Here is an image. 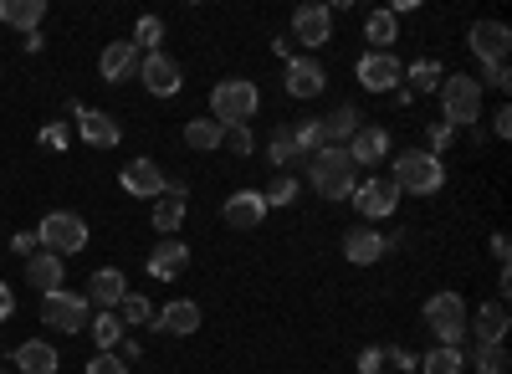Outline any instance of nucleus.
I'll list each match as a JSON object with an SVG mask.
<instances>
[{
    "label": "nucleus",
    "mask_w": 512,
    "mask_h": 374,
    "mask_svg": "<svg viewBox=\"0 0 512 374\" xmlns=\"http://www.w3.org/2000/svg\"><path fill=\"white\" fill-rule=\"evenodd\" d=\"M507 303H482V313H466V334H472L477 344H502L507 339Z\"/></svg>",
    "instance_id": "16"
},
{
    "label": "nucleus",
    "mask_w": 512,
    "mask_h": 374,
    "mask_svg": "<svg viewBox=\"0 0 512 374\" xmlns=\"http://www.w3.org/2000/svg\"><path fill=\"white\" fill-rule=\"evenodd\" d=\"M492 257H497V272H507V267H512V241H507L502 231L492 236Z\"/></svg>",
    "instance_id": "44"
},
{
    "label": "nucleus",
    "mask_w": 512,
    "mask_h": 374,
    "mask_svg": "<svg viewBox=\"0 0 512 374\" xmlns=\"http://www.w3.org/2000/svg\"><path fill=\"white\" fill-rule=\"evenodd\" d=\"M72 118H77V134H82L88 149H118V139H123L118 118H108V113H98L88 103H72Z\"/></svg>",
    "instance_id": "10"
},
{
    "label": "nucleus",
    "mask_w": 512,
    "mask_h": 374,
    "mask_svg": "<svg viewBox=\"0 0 512 374\" xmlns=\"http://www.w3.org/2000/svg\"><path fill=\"white\" fill-rule=\"evenodd\" d=\"M425 139H431V149H451V144H456V129H451L446 118H436V123H431V134H425Z\"/></svg>",
    "instance_id": "41"
},
{
    "label": "nucleus",
    "mask_w": 512,
    "mask_h": 374,
    "mask_svg": "<svg viewBox=\"0 0 512 374\" xmlns=\"http://www.w3.org/2000/svg\"><path fill=\"white\" fill-rule=\"evenodd\" d=\"M333 36V11L328 6H297L292 11V41H303V47H323Z\"/></svg>",
    "instance_id": "15"
},
{
    "label": "nucleus",
    "mask_w": 512,
    "mask_h": 374,
    "mask_svg": "<svg viewBox=\"0 0 512 374\" xmlns=\"http://www.w3.org/2000/svg\"><path fill=\"white\" fill-rule=\"evenodd\" d=\"M390 185L410 190V195H436V190H446V164L431 149H410V154L395 159V180Z\"/></svg>",
    "instance_id": "4"
},
{
    "label": "nucleus",
    "mask_w": 512,
    "mask_h": 374,
    "mask_svg": "<svg viewBox=\"0 0 512 374\" xmlns=\"http://www.w3.org/2000/svg\"><path fill=\"white\" fill-rule=\"evenodd\" d=\"M118 185L134 195V200H159V195H164V170H159L154 159H128L123 175H118Z\"/></svg>",
    "instance_id": "13"
},
{
    "label": "nucleus",
    "mask_w": 512,
    "mask_h": 374,
    "mask_svg": "<svg viewBox=\"0 0 512 374\" xmlns=\"http://www.w3.org/2000/svg\"><path fill=\"white\" fill-rule=\"evenodd\" d=\"M11 313H16V293H11V287H6V282H0V323H6Z\"/></svg>",
    "instance_id": "50"
},
{
    "label": "nucleus",
    "mask_w": 512,
    "mask_h": 374,
    "mask_svg": "<svg viewBox=\"0 0 512 374\" xmlns=\"http://www.w3.org/2000/svg\"><path fill=\"white\" fill-rule=\"evenodd\" d=\"M482 77H487V82H492V88H502V93H507V88H512V72H507V62H502V67H487V72H482Z\"/></svg>",
    "instance_id": "49"
},
{
    "label": "nucleus",
    "mask_w": 512,
    "mask_h": 374,
    "mask_svg": "<svg viewBox=\"0 0 512 374\" xmlns=\"http://www.w3.org/2000/svg\"><path fill=\"white\" fill-rule=\"evenodd\" d=\"M226 144H231L236 154H251V149H256V139H251V129H226Z\"/></svg>",
    "instance_id": "47"
},
{
    "label": "nucleus",
    "mask_w": 512,
    "mask_h": 374,
    "mask_svg": "<svg viewBox=\"0 0 512 374\" xmlns=\"http://www.w3.org/2000/svg\"><path fill=\"white\" fill-rule=\"evenodd\" d=\"M21 47H26V57H36L41 47H47V36H41V31H26V36H21Z\"/></svg>",
    "instance_id": "51"
},
{
    "label": "nucleus",
    "mask_w": 512,
    "mask_h": 374,
    "mask_svg": "<svg viewBox=\"0 0 512 374\" xmlns=\"http://www.w3.org/2000/svg\"><path fill=\"white\" fill-rule=\"evenodd\" d=\"M26 282L36 287L41 298H47V293H62V257H52V252L26 257Z\"/></svg>",
    "instance_id": "24"
},
{
    "label": "nucleus",
    "mask_w": 512,
    "mask_h": 374,
    "mask_svg": "<svg viewBox=\"0 0 512 374\" xmlns=\"http://www.w3.org/2000/svg\"><path fill=\"white\" fill-rule=\"evenodd\" d=\"M384 364H395V369H415V364H420V354H410V349H400V344H395V349H384Z\"/></svg>",
    "instance_id": "45"
},
{
    "label": "nucleus",
    "mask_w": 512,
    "mask_h": 374,
    "mask_svg": "<svg viewBox=\"0 0 512 374\" xmlns=\"http://www.w3.org/2000/svg\"><path fill=\"white\" fill-rule=\"evenodd\" d=\"M11 252L16 257H36V231H16L11 236Z\"/></svg>",
    "instance_id": "46"
},
{
    "label": "nucleus",
    "mask_w": 512,
    "mask_h": 374,
    "mask_svg": "<svg viewBox=\"0 0 512 374\" xmlns=\"http://www.w3.org/2000/svg\"><path fill=\"white\" fill-rule=\"evenodd\" d=\"M323 123V144H349L354 134H359V108L354 103H338L328 118H318Z\"/></svg>",
    "instance_id": "27"
},
{
    "label": "nucleus",
    "mask_w": 512,
    "mask_h": 374,
    "mask_svg": "<svg viewBox=\"0 0 512 374\" xmlns=\"http://www.w3.org/2000/svg\"><path fill=\"white\" fill-rule=\"evenodd\" d=\"M98 72H103V82H128V77H139V52H134V41H113V47H103Z\"/></svg>",
    "instance_id": "23"
},
{
    "label": "nucleus",
    "mask_w": 512,
    "mask_h": 374,
    "mask_svg": "<svg viewBox=\"0 0 512 374\" xmlns=\"http://www.w3.org/2000/svg\"><path fill=\"white\" fill-rule=\"evenodd\" d=\"M128 41H134V52H139V57L159 52V41H164V21H159V16H139V21H134V36H128Z\"/></svg>",
    "instance_id": "34"
},
{
    "label": "nucleus",
    "mask_w": 512,
    "mask_h": 374,
    "mask_svg": "<svg viewBox=\"0 0 512 374\" xmlns=\"http://www.w3.org/2000/svg\"><path fill=\"white\" fill-rule=\"evenodd\" d=\"M226 221L236 226V231H256L267 221V200H262V190H236L231 200H226Z\"/></svg>",
    "instance_id": "21"
},
{
    "label": "nucleus",
    "mask_w": 512,
    "mask_h": 374,
    "mask_svg": "<svg viewBox=\"0 0 512 374\" xmlns=\"http://www.w3.org/2000/svg\"><path fill=\"white\" fill-rule=\"evenodd\" d=\"M11 359H16V369H21V374H57V364H62V359H57V349H52V344H41V339L16 344V354H11Z\"/></svg>",
    "instance_id": "26"
},
{
    "label": "nucleus",
    "mask_w": 512,
    "mask_h": 374,
    "mask_svg": "<svg viewBox=\"0 0 512 374\" xmlns=\"http://www.w3.org/2000/svg\"><path fill=\"white\" fill-rule=\"evenodd\" d=\"M507 344H477V374H507Z\"/></svg>",
    "instance_id": "38"
},
{
    "label": "nucleus",
    "mask_w": 512,
    "mask_h": 374,
    "mask_svg": "<svg viewBox=\"0 0 512 374\" xmlns=\"http://www.w3.org/2000/svg\"><path fill=\"white\" fill-rule=\"evenodd\" d=\"M349 200L359 205L364 221H390V216L400 211V190H395L390 180H364V185H354Z\"/></svg>",
    "instance_id": "11"
},
{
    "label": "nucleus",
    "mask_w": 512,
    "mask_h": 374,
    "mask_svg": "<svg viewBox=\"0 0 512 374\" xmlns=\"http://www.w3.org/2000/svg\"><path fill=\"white\" fill-rule=\"evenodd\" d=\"M113 313L123 318V328H128V323H134V328H139V323H154V308H149V298H139V293H123V303H118Z\"/></svg>",
    "instance_id": "36"
},
{
    "label": "nucleus",
    "mask_w": 512,
    "mask_h": 374,
    "mask_svg": "<svg viewBox=\"0 0 512 374\" xmlns=\"http://www.w3.org/2000/svg\"><path fill=\"white\" fill-rule=\"evenodd\" d=\"M384 252H390V241H384L379 231H359V226H354V231L344 236V257H349L354 267H369V262H379Z\"/></svg>",
    "instance_id": "25"
},
{
    "label": "nucleus",
    "mask_w": 512,
    "mask_h": 374,
    "mask_svg": "<svg viewBox=\"0 0 512 374\" xmlns=\"http://www.w3.org/2000/svg\"><path fill=\"white\" fill-rule=\"evenodd\" d=\"M88 328H93V339H98V354H113V349L128 339L118 313H93V323H88Z\"/></svg>",
    "instance_id": "32"
},
{
    "label": "nucleus",
    "mask_w": 512,
    "mask_h": 374,
    "mask_svg": "<svg viewBox=\"0 0 512 374\" xmlns=\"http://www.w3.org/2000/svg\"><path fill=\"white\" fill-rule=\"evenodd\" d=\"M185 267H190V246H185L180 236H164V241H154V252H149V277H159V282H175V277H185Z\"/></svg>",
    "instance_id": "14"
},
{
    "label": "nucleus",
    "mask_w": 512,
    "mask_h": 374,
    "mask_svg": "<svg viewBox=\"0 0 512 374\" xmlns=\"http://www.w3.org/2000/svg\"><path fill=\"white\" fill-rule=\"evenodd\" d=\"M139 82H144L154 98H175L185 88V67L169 57V52H149V57H139Z\"/></svg>",
    "instance_id": "9"
},
{
    "label": "nucleus",
    "mask_w": 512,
    "mask_h": 374,
    "mask_svg": "<svg viewBox=\"0 0 512 374\" xmlns=\"http://www.w3.org/2000/svg\"><path fill=\"white\" fill-rule=\"evenodd\" d=\"M185 144L200 149V154H205V149H221V144H226V129H221L216 118H190V123H185Z\"/></svg>",
    "instance_id": "29"
},
{
    "label": "nucleus",
    "mask_w": 512,
    "mask_h": 374,
    "mask_svg": "<svg viewBox=\"0 0 512 374\" xmlns=\"http://www.w3.org/2000/svg\"><path fill=\"white\" fill-rule=\"evenodd\" d=\"M88 374H128V364H123L118 354H93V364H88Z\"/></svg>",
    "instance_id": "42"
},
{
    "label": "nucleus",
    "mask_w": 512,
    "mask_h": 374,
    "mask_svg": "<svg viewBox=\"0 0 512 374\" xmlns=\"http://www.w3.org/2000/svg\"><path fill=\"white\" fill-rule=\"evenodd\" d=\"M344 149H349V159H354V164H384L395 144H390V129H379V123H369V129H359Z\"/></svg>",
    "instance_id": "18"
},
{
    "label": "nucleus",
    "mask_w": 512,
    "mask_h": 374,
    "mask_svg": "<svg viewBox=\"0 0 512 374\" xmlns=\"http://www.w3.org/2000/svg\"><path fill=\"white\" fill-rule=\"evenodd\" d=\"M36 246L41 252H52V257H72L88 246V221L72 216V211H52V216H41L36 226Z\"/></svg>",
    "instance_id": "5"
},
{
    "label": "nucleus",
    "mask_w": 512,
    "mask_h": 374,
    "mask_svg": "<svg viewBox=\"0 0 512 374\" xmlns=\"http://www.w3.org/2000/svg\"><path fill=\"white\" fill-rule=\"evenodd\" d=\"M292 144H297V154H318V149H323V123H318V118L292 123Z\"/></svg>",
    "instance_id": "35"
},
{
    "label": "nucleus",
    "mask_w": 512,
    "mask_h": 374,
    "mask_svg": "<svg viewBox=\"0 0 512 374\" xmlns=\"http://www.w3.org/2000/svg\"><path fill=\"white\" fill-rule=\"evenodd\" d=\"M425 328L436 334V344L461 349V339H466V298H461V293L425 298Z\"/></svg>",
    "instance_id": "6"
},
{
    "label": "nucleus",
    "mask_w": 512,
    "mask_h": 374,
    "mask_svg": "<svg viewBox=\"0 0 512 374\" xmlns=\"http://www.w3.org/2000/svg\"><path fill=\"white\" fill-rule=\"evenodd\" d=\"M492 134H497V139H512V108H507V103L492 113Z\"/></svg>",
    "instance_id": "48"
},
{
    "label": "nucleus",
    "mask_w": 512,
    "mask_h": 374,
    "mask_svg": "<svg viewBox=\"0 0 512 374\" xmlns=\"http://www.w3.org/2000/svg\"><path fill=\"white\" fill-rule=\"evenodd\" d=\"M420 374H461L466 369V354L461 349H446V344H436L431 354H420V364H415Z\"/></svg>",
    "instance_id": "30"
},
{
    "label": "nucleus",
    "mask_w": 512,
    "mask_h": 374,
    "mask_svg": "<svg viewBox=\"0 0 512 374\" xmlns=\"http://www.w3.org/2000/svg\"><path fill=\"white\" fill-rule=\"evenodd\" d=\"M267 159H272V170H287L292 159H303V154H297V144H292V129H277V134H272Z\"/></svg>",
    "instance_id": "37"
},
{
    "label": "nucleus",
    "mask_w": 512,
    "mask_h": 374,
    "mask_svg": "<svg viewBox=\"0 0 512 374\" xmlns=\"http://www.w3.org/2000/svg\"><path fill=\"white\" fill-rule=\"evenodd\" d=\"M154 328H159V334L185 339V334H195V328H200V308H195L190 298H175V303H164V308L154 313Z\"/></svg>",
    "instance_id": "22"
},
{
    "label": "nucleus",
    "mask_w": 512,
    "mask_h": 374,
    "mask_svg": "<svg viewBox=\"0 0 512 374\" xmlns=\"http://www.w3.org/2000/svg\"><path fill=\"white\" fill-rule=\"evenodd\" d=\"M364 36L374 41V52H390V41L400 36V21H395L390 11H369V16H364Z\"/></svg>",
    "instance_id": "31"
},
{
    "label": "nucleus",
    "mask_w": 512,
    "mask_h": 374,
    "mask_svg": "<svg viewBox=\"0 0 512 374\" xmlns=\"http://www.w3.org/2000/svg\"><path fill=\"white\" fill-rule=\"evenodd\" d=\"M185 185L180 180H164V195L154 200V231H164V236H175L180 231V221H185Z\"/></svg>",
    "instance_id": "19"
},
{
    "label": "nucleus",
    "mask_w": 512,
    "mask_h": 374,
    "mask_svg": "<svg viewBox=\"0 0 512 374\" xmlns=\"http://www.w3.org/2000/svg\"><path fill=\"white\" fill-rule=\"evenodd\" d=\"M359 88L364 93H395L400 88V57H390V52H369V57H359Z\"/></svg>",
    "instance_id": "12"
},
{
    "label": "nucleus",
    "mask_w": 512,
    "mask_h": 374,
    "mask_svg": "<svg viewBox=\"0 0 512 374\" xmlns=\"http://www.w3.org/2000/svg\"><path fill=\"white\" fill-rule=\"evenodd\" d=\"M297 195H303V185H297L292 175H277V180H272V190H267L262 200H267V211H272V205H292Z\"/></svg>",
    "instance_id": "39"
},
{
    "label": "nucleus",
    "mask_w": 512,
    "mask_h": 374,
    "mask_svg": "<svg viewBox=\"0 0 512 374\" xmlns=\"http://www.w3.org/2000/svg\"><path fill=\"white\" fill-rule=\"evenodd\" d=\"M0 374H6V369H0Z\"/></svg>",
    "instance_id": "53"
},
{
    "label": "nucleus",
    "mask_w": 512,
    "mask_h": 374,
    "mask_svg": "<svg viewBox=\"0 0 512 374\" xmlns=\"http://www.w3.org/2000/svg\"><path fill=\"white\" fill-rule=\"evenodd\" d=\"M272 52H277V57H287V62H292V36H277V41H272Z\"/></svg>",
    "instance_id": "52"
},
{
    "label": "nucleus",
    "mask_w": 512,
    "mask_h": 374,
    "mask_svg": "<svg viewBox=\"0 0 512 374\" xmlns=\"http://www.w3.org/2000/svg\"><path fill=\"white\" fill-rule=\"evenodd\" d=\"M405 72H410V88H405V93H415V98L441 88V62H436V57H420V62H410Z\"/></svg>",
    "instance_id": "33"
},
{
    "label": "nucleus",
    "mask_w": 512,
    "mask_h": 374,
    "mask_svg": "<svg viewBox=\"0 0 512 374\" xmlns=\"http://www.w3.org/2000/svg\"><path fill=\"white\" fill-rule=\"evenodd\" d=\"M0 21L26 36V31H36L41 21H47V6H41V0H0Z\"/></svg>",
    "instance_id": "28"
},
{
    "label": "nucleus",
    "mask_w": 512,
    "mask_h": 374,
    "mask_svg": "<svg viewBox=\"0 0 512 374\" xmlns=\"http://www.w3.org/2000/svg\"><path fill=\"white\" fill-rule=\"evenodd\" d=\"M123 293H128L123 272H118V267H98V272L88 277V293H82V298H88V308H98V313H113V308L123 303Z\"/></svg>",
    "instance_id": "17"
},
{
    "label": "nucleus",
    "mask_w": 512,
    "mask_h": 374,
    "mask_svg": "<svg viewBox=\"0 0 512 374\" xmlns=\"http://www.w3.org/2000/svg\"><path fill=\"white\" fill-rule=\"evenodd\" d=\"M41 323L47 328H57V334H82V328L93 323V308H88V298L82 293H47L41 298Z\"/></svg>",
    "instance_id": "7"
},
{
    "label": "nucleus",
    "mask_w": 512,
    "mask_h": 374,
    "mask_svg": "<svg viewBox=\"0 0 512 374\" xmlns=\"http://www.w3.org/2000/svg\"><path fill=\"white\" fill-rule=\"evenodd\" d=\"M359 374H384V349H359Z\"/></svg>",
    "instance_id": "43"
},
{
    "label": "nucleus",
    "mask_w": 512,
    "mask_h": 374,
    "mask_svg": "<svg viewBox=\"0 0 512 374\" xmlns=\"http://www.w3.org/2000/svg\"><path fill=\"white\" fill-rule=\"evenodd\" d=\"M441 118L451 123V129H472V123H482V82L477 77H441Z\"/></svg>",
    "instance_id": "3"
},
{
    "label": "nucleus",
    "mask_w": 512,
    "mask_h": 374,
    "mask_svg": "<svg viewBox=\"0 0 512 374\" xmlns=\"http://www.w3.org/2000/svg\"><path fill=\"white\" fill-rule=\"evenodd\" d=\"M466 47H472V57L482 67H502L507 52H512V26L507 21H477L472 31H466Z\"/></svg>",
    "instance_id": "8"
},
{
    "label": "nucleus",
    "mask_w": 512,
    "mask_h": 374,
    "mask_svg": "<svg viewBox=\"0 0 512 374\" xmlns=\"http://www.w3.org/2000/svg\"><path fill=\"white\" fill-rule=\"evenodd\" d=\"M323 88H328V72L313 57H292L287 62V93L292 98H318Z\"/></svg>",
    "instance_id": "20"
},
{
    "label": "nucleus",
    "mask_w": 512,
    "mask_h": 374,
    "mask_svg": "<svg viewBox=\"0 0 512 374\" xmlns=\"http://www.w3.org/2000/svg\"><path fill=\"white\" fill-rule=\"evenodd\" d=\"M308 180H313V190H318L323 200H349L354 185H359L349 149H344V144H323V149L313 154V164H308Z\"/></svg>",
    "instance_id": "1"
},
{
    "label": "nucleus",
    "mask_w": 512,
    "mask_h": 374,
    "mask_svg": "<svg viewBox=\"0 0 512 374\" xmlns=\"http://www.w3.org/2000/svg\"><path fill=\"white\" fill-rule=\"evenodd\" d=\"M67 144H72V129H67V123H47V129H41V149L62 154Z\"/></svg>",
    "instance_id": "40"
},
{
    "label": "nucleus",
    "mask_w": 512,
    "mask_h": 374,
    "mask_svg": "<svg viewBox=\"0 0 512 374\" xmlns=\"http://www.w3.org/2000/svg\"><path fill=\"white\" fill-rule=\"evenodd\" d=\"M256 108H262V88L246 82V77H231L210 93V118H216L221 129H251Z\"/></svg>",
    "instance_id": "2"
}]
</instances>
